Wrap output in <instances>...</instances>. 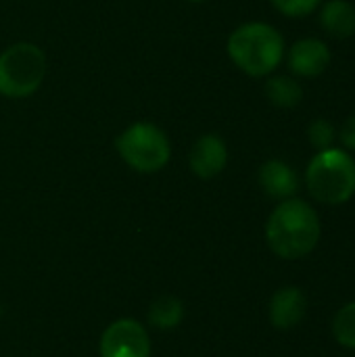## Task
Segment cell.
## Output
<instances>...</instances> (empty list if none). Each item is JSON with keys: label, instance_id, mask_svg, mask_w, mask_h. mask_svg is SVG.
<instances>
[{"label": "cell", "instance_id": "cell-16", "mask_svg": "<svg viewBox=\"0 0 355 357\" xmlns=\"http://www.w3.org/2000/svg\"><path fill=\"white\" fill-rule=\"evenodd\" d=\"M322 0H272L274 8L287 17H305L318 8Z\"/></svg>", "mask_w": 355, "mask_h": 357}, {"label": "cell", "instance_id": "cell-9", "mask_svg": "<svg viewBox=\"0 0 355 357\" xmlns=\"http://www.w3.org/2000/svg\"><path fill=\"white\" fill-rule=\"evenodd\" d=\"M331 65V50L322 40L305 38L293 44L289 50V67L295 75L316 77Z\"/></svg>", "mask_w": 355, "mask_h": 357}, {"label": "cell", "instance_id": "cell-7", "mask_svg": "<svg viewBox=\"0 0 355 357\" xmlns=\"http://www.w3.org/2000/svg\"><path fill=\"white\" fill-rule=\"evenodd\" d=\"M228 163V149L226 142L218 134H205L201 136L188 155V165L192 174L201 180H211L218 174L224 172Z\"/></svg>", "mask_w": 355, "mask_h": 357}, {"label": "cell", "instance_id": "cell-2", "mask_svg": "<svg viewBox=\"0 0 355 357\" xmlns=\"http://www.w3.org/2000/svg\"><path fill=\"white\" fill-rule=\"evenodd\" d=\"M228 54L232 63L251 77L272 73L285 54V40L280 31L268 23H245L228 38Z\"/></svg>", "mask_w": 355, "mask_h": 357}, {"label": "cell", "instance_id": "cell-18", "mask_svg": "<svg viewBox=\"0 0 355 357\" xmlns=\"http://www.w3.org/2000/svg\"><path fill=\"white\" fill-rule=\"evenodd\" d=\"M188 2H192V4H199V2H205V0H188Z\"/></svg>", "mask_w": 355, "mask_h": 357}, {"label": "cell", "instance_id": "cell-13", "mask_svg": "<svg viewBox=\"0 0 355 357\" xmlns=\"http://www.w3.org/2000/svg\"><path fill=\"white\" fill-rule=\"evenodd\" d=\"M266 94H268L272 105L282 107V109L297 107L301 102V98H303L301 86L293 77H289V75H276V77L268 79Z\"/></svg>", "mask_w": 355, "mask_h": 357}, {"label": "cell", "instance_id": "cell-4", "mask_svg": "<svg viewBox=\"0 0 355 357\" xmlns=\"http://www.w3.org/2000/svg\"><path fill=\"white\" fill-rule=\"evenodd\" d=\"M46 56L31 42H17L0 54V94L27 98L44 82Z\"/></svg>", "mask_w": 355, "mask_h": 357}, {"label": "cell", "instance_id": "cell-11", "mask_svg": "<svg viewBox=\"0 0 355 357\" xmlns=\"http://www.w3.org/2000/svg\"><path fill=\"white\" fill-rule=\"evenodd\" d=\"M322 27L335 38H349L355 33V6L347 0H328L320 13Z\"/></svg>", "mask_w": 355, "mask_h": 357}, {"label": "cell", "instance_id": "cell-12", "mask_svg": "<svg viewBox=\"0 0 355 357\" xmlns=\"http://www.w3.org/2000/svg\"><path fill=\"white\" fill-rule=\"evenodd\" d=\"M184 318V305L169 295H163L153 301L149 310V324L159 331H172L176 328Z\"/></svg>", "mask_w": 355, "mask_h": 357}, {"label": "cell", "instance_id": "cell-8", "mask_svg": "<svg viewBox=\"0 0 355 357\" xmlns=\"http://www.w3.org/2000/svg\"><path fill=\"white\" fill-rule=\"evenodd\" d=\"M308 297L299 287H285L270 299V322L278 331H291L305 318Z\"/></svg>", "mask_w": 355, "mask_h": 357}, {"label": "cell", "instance_id": "cell-6", "mask_svg": "<svg viewBox=\"0 0 355 357\" xmlns=\"http://www.w3.org/2000/svg\"><path fill=\"white\" fill-rule=\"evenodd\" d=\"M100 357H151V339L142 324L123 318L100 337Z\"/></svg>", "mask_w": 355, "mask_h": 357}, {"label": "cell", "instance_id": "cell-3", "mask_svg": "<svg viewBox=\"0 0 355 357\" xmlns=\"http://www.w3.org/2000/svg\"><path fill=\"white\" fill-rule=\"evenodd\" d=\"M310 195L322 205H343L355 195V159L343 149H322L305 169Z\"/></svg>", "mask_w": 355, "mask_h": 357}, {"label": "cell", "instance_id": "cell-15", "mask_svg": "<svg viewBox=\"0 0 355 357\" xmlns=\"http://www.w3.org/2000/svg\"><path fill=\"white\" fill-rule=\"evenodd\" d=\"M308 136H310V142L318 151H322V149H328L333 144V140H335V128L326 119H316V121L310 123Z\"/></svg>", "mask_w": 355, "mask_h": 357}, {"label": "cell", "instance_id": "cell-5", "mask_svg": "<svg viewBox=\"0 0 355 357\" xmlns=\"http://www.w3.org/2000/svg\"><path fill=\"white\" fill-rule=\"evenodd\" d=\"M115 149L119 157L140 174L161 172L172 157L169 138L161 128L149 121H138L126 128L117 136Z\"/></svg>", "mask_w": 355, "mask_h": 357}, {"label": "cell", "instance_id": "cell-10", "mask_svg": "<svg viewBox=\"0 0 355 357\" xmlns=\"http://www.w3.org/2000/svg\"><path fill=\"white\" fill-rule=\"evenodd\" d=\"M259 184L272 199H291L299 190V178L295 169L278 159H270L259 167Z\"/></svg>", "mask_w": 355, "mask_h": 357}, {"label": "cell", "instance_id": "cell-17", "mask_svg": "<svg viewBox=\"0 0 355 357\" xmlns=\"http://www.w3.org/2000/svg\"><path fill=\"white\" fill-rule=\"evenodd\" d=\"M341 142L345 144V149L355 151V115H352L343 123V128H341Z\"/></svg>", "mask_w": 355, "mask_h": 357}, {"label": "cell", "instance_id": "cell-1", "mask_svg": "<svg viewBox=\"0 0 355 357\" xmlns=\"http://www.w3.org/2000/svg\"><path fill=\"white\" fill-rule=\"evenodd\" d=\"M320 218L303 199H285L270 213L266 224V241L280 259H301L320 243Z\"/></svg>", "mask_w": 355, "mask_h": 357}, {"label": "cell", "instance_id": "cell-14", "mask_svg": "<svg viewBox=\"0 0 355 357\" xmlns=\"http://www.w3.org/2000/svg\"><path fill=\"white\" fill-rule=\"evenodd\" d=\"M333 335L341 347L355 351V301L343 305L337 312L333 320Z\"/></svg>", "mask_w": 355, "mask_h": 357}]
</instances>
